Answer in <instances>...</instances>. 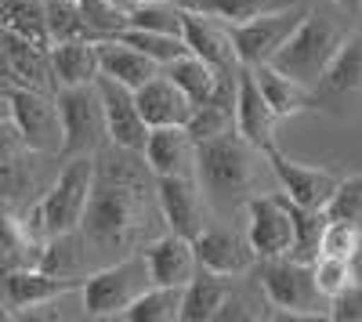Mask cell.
I'll use <instances>...</instances> for the list:
<instances>
[{
	"label": "cell",
	"mask_w": 362,
	"mask_h": 322,
	"mask_svg": "<svg viewBox=\"0 0 362 322\" xmlns=\"http://www.w3.org/2000/svg\"><path fill=\"white\" fill-rule=\"evenodd\" d=\"M148 181L145 174L134 170L124 160H112V167L95 170L80 236L87 250H105V254H131L148 236Z\"/></svg>",
	"instance_id": "6da1fadb"
},
{
	"label": "cell",
	"mask_w": 362,
	"mask_h": 322,
	"mask_svg": "<svg viewBox=\"0 0 362 322\" xmlns=\"http://www.w3.org/2000/svg\"><path fill=\"white\" fill-rule=\"evenodd\" d=\"M261 149L250 145L235 127L196 141V181L203 189V196L218 199V203H247L250 185L257 181V163H261Z\"/></svg>",
	"instance_id": "7a4b0ae2"
},
{
	"label": "cell",
	"mask_w": 362,
	"mask_h": 322,
	"mask_svg": "<svg viewBox=\"0 0 362 322\" xmlns=\"http://www.w3.org/2000/svg\"><path fill=\"white\" fill-rule=\"evenodd\" d=\"M95 170H98L95 156H69L66 167L58 170V178L51 181V189L44 192V199L29 210L25 228L33 232L37 239L80 232L87 196H90V185H95Z\"/></svg>",
	"instance_id": "3957f363"
},
{
	"label": "cell",
	"mask_w": 362,
	"mask_h": 322,
	"mask_svg": "<svg viewBox=\"0 0 362 322\" xmlns=\"http://www.w3.org/2000/svg\"><path fill=\"white\" fill-rule=\"evenodd\" d=\"M344 37H348V29L337 25L334 18H326L322 11H305V18L283 40V47L268 58V66L300 80L305 87H315L326 66L334 62V54L341 51Z\"/></svg>",
	"instance_id": "277c9868"
},
{
	"label": "cell",
	"mask_w": 362,
	"mask_h": 322,
	"mask_svg": "<svg viewBox=\"0 0 362 322\" xmlns=\"http://www.w3.org/2000/svg\"><path fill=\"white\" fill-rule=\"evenodd\" d=\"M261 294L279 318H329V297L315 286L312 265L293 257H268L257 268Z\"/></svg>",
	"instance_id": "5b68a950"
},
{
	"label": "cell",
	"mask_w": 362,
	"mask_h": 322,
	"mask_svg": "<svg viewBox=\"0 0 362 322\" xmlns=\"http://www.w3.org/2000/svg\"><path fill=\"white\" fill-rule=\"evenodd\" d=\"M153 286V275H148L145 265V254H124L112 265L98 268V272H87L83 286H80V301H83V315L87 318H119L131 301L138 294Z\"/></svg>",
	"instance_id": "8992f818"
},
{
	"label": "cell",
	"mask_w": 362,
	"mask_h": 322,
	"mask_svg": "<svg viewBox=\"0 0 362 322\" xmlns=\"http://www.w3.org/2000/svg\"><path fill=\"white\" fill-rule=\"evenodd\" d=\"M58 116H62V160L69 156H98L109 145L105 127V109L98 83H76V87H58L54 91Z\"/></svg>",
	"instance_id": "52a82bcc"
},
{
	"label": "cell",
	"mask_w": 362,
	"mask_h": 322,
	"mask_svg": "<svg viewBox=\"0 0 362 322\" xmlns=\"http://www.w3.org/2000/svg\"><path fill=\"white\" fill-rule=\"evenodd\" d=\"M11 98V120L25 141V149L33 156H58L62 153V116H58V102L47 91H33V87H8Z\"/></svg>",
	"instance_id": "ba28073f"
},
{
	"label": "cell",
	"mask_w": 362,
	"mask_h": 322,
	"mask_svg": "<svg viewBox=\"0 0 362 322\" xmlns=\"http://www.w3.org/2000/svg\"><path fill=\"white\" fill-rule=\"evenodd\" d=\"M305 11H308L305 4H293V8H279V11L257 15L250 22H225L228 37H232V47L239 54V66H243V69L264 66L268 58L283 47V40L293 33V25L305 18Z\"/></svg>",
	"instance_id": "9c48e42d"
},
{
	"label": "cell",
	"mask_w": 362,
	"mask_h": 322,
	"mask_svg": "<svg viewBox=\"0 0 362 322\" xmlns=\"http://www.w3.org/2000/svg\"><path fill=\"white\" fill-rule=\"evenodd\" d=\"M247 239L257 254V261L268 257H286L293 243V217H290V199L279 192H254L247 196Z\"/></svg>",
	"instance_id": "30bf717a"
},
{
	"label": "cell",
	"mask_w": 362,
	"mask_h": 322,
	"mask_svg": "<svg viewBox=\"0 0 362 322\" xmlns=\"http://www.w3.org/2000/svg\"><path fill=\"white\" fill-rule=\"evenodd\" d=\"M319 109L344 112L362 105V33H348L334 62L326 66L319 83L312 87Z\"/></svg>",
	"instance_id": "8fae6325"
},
{
	"label": "cell",
	"mask_w": 362,
	"mask_h": 322,
	"mask_svg": "<svg viewBox=\"0 0 362 322\" xmlns=\"http://www.w3.org/2000/svg\"><path fill=\"white\" fill-rule=\"evenodd\" d=\"M264 160L272 167V174L279 178L283 185V196L293 199L297 207H312V210H326L329 207V199H334L341 178L334 170H326V167H308V163H297L290 156H283L276 145H268L264 149Z\"/></svg>",
	"instance_id": "7c38bea8"
},
{
	"label": "cell",
	"mask_w": 362,
	"mask_h": 322,
	"mask_svg": "<svg viewBox=\"0 0 362 322\" xmlns=\"http://www.w3.org/2000/svg\"><path fill=\"white\" fill-rule=\"evenodd\" d=\"M80 286L83 275H54L44 268H11L0 275V294H4L11 315H25L29 308H47Z\"/></svg>",
	"instance_id": "4fadbf2b"
},
{
	"label": "cell",
	"mask_w": 362,
	"mask_h": 322,
	"mask_svg": "<svg viewBox=\"0 0 362 322\" xmlns=\"http://www.w3.org/2000/svg\"><path fill=\"white\" fill-rule=\"evenodd\" d=\"M98 95H102V109H105V127H109V145L119 153H141L145 138H148V124L141 120L134 91L127 83H119L112 76H98Z\"/></svg>",
	"instance_id": "5bb4252c"
},
{
	"label": "cell",
	"mask_w": 362,
	"mask_h": 322,
	"mask_svg": "<svg viewBox=\"0 0 362 322\" xmlns=\"http://www.w3.org/2000/svg\"><path fill=\"white\" fill-rule=\"evenodd\" d=\"M181 40H185V47L196 58L210 62L218 73H239V69H243V66H239L235 47H232L228 25L221 18H214V15L185 8V18H181Z\"/></svg>",
	"instance_id": "9a60e30c"
},
{
	"label": "cell",
	"mask_w": 362,
	"mask_h": 322,
	"mask_svg": "<svg viewBox=\"0 0 362 322\" xmlns=\"http://www.w3.org/2000/svg\"><path fill=\"white\" fill-rule=\"evenodd\" d=\"M192 246H196V261H199L203 272L228 275V279L247 275V272L254 268V261H257L250 239L235 236V232H228V228H210V225H203L199 236L192 239Z\"/></svg>",
	"instance_id": "2e32d148"
},
{
	"label": "cell",
	"mask_w": 362,
	"mask_h": 322,
	"mask_svg": "<svg viewBox=\"0 0 362 322\" xmlns=\"http://www.w3.org/2000/svg\"><path fill=\"white\" fill-rule=\"evenodd\" d=\"M141 153L153 178H196V141L189 127H148Z\"/></svg>",
	"instance_id": "e0dca14e"
},
{
	"label": "cell",
	"mask_w": 362,
	"mask_h": 322,
	"mask_svg": "<svg viewBox=\"0 0 362 322\" xmlns=\"http://www.w3.org/2000/svg\"><path fill=\"white\" fill-rule=\"evenodd\" d=\"M279 124H283V120H279V116L272 112V105L264 102L254 73H250V69H239V83H235V131L264 153L268 145H276Z\"/></svg>",
	"instance_id": "ac0fdd59"
},
{
	"label": "cell",
	"mask_w": 362,
	"mask_h": 322,
	"mask_svg": "<svg viewBox=\"0 0 362 322\" xmlns=\"http://www.w3.org/2000/svg\"><path fill=\"white\" fill-rule=\"evenodd\" d=\"M156 199L170 232L185 239L199 236L206 221H203V189L196 178H156Z\"/></svg>",
	"instance_id": "d6986e66"
},
{
	"label": "cell",
	"mask_w": 362,
	"mask_h": 322,
	"mask_svg": "<svg viewBox=\"0 0 362 322\" xmlns=\"http://www.w3.org/2000/svg\"><path fill=\"white\" fill-rule=\"evenodd\" d=\"M134 102L148 127H185L192 116V98L167 73H156L153 80H145L134 91Z\"/></svg>",
	"instance_id": "ffe728a7"
},
{
	"label": "cell",
	"mask_w": 362,
	"mask_h": 322,
	"mask_svg": "<svg viewBox=\"0 0 362 322\" xmlns=\"http://www.w3.org/2000/svg\"><path fill=\"white\" fill-rule=\"evenodd\" d=\"M141 254H145L148 275H153L156 286H189L192 275L199 272V261H196V246H192V239L177 236V232L156 236Z\"/></svg>",
	"instance_id": "44dd1931"
},
{
	"label": "cell",
	"mask_w": 362,
	"mask_h": 322,
	"mask_svg": "<svg viewBox=\"0 0 362 322\" xmlns=\"http://www.w3.org/2000/svg\"><path fill=\"white\" fill-rule=\"evenodd\" d=\"M232 297V279L228 275H214V272H196L192 282L181 290V322H210L221 318Z\"/></svg>",
	"instance_id": "7402d4cb"
},
{
	"label": "cell",
	"mask_w": 362,
	"mask_h": 322,
	"mask_svg": "<svg viewBox=\"0 0 362 322\" xmlns=\"http://www.w3.org/2000/svg\"><path fill=\"white\" fill-rule=\"evenodd\" d=\"M250 73H254V80H257V87H261L264 102L272 105V112H276L279 120H290V116H297V112L319 109L312 87H305L300 80H293V76H286V73H279V69H272L268 62H264V66H254Z\"/></svg>",
	"instance_id": "603a6c76"
},
{
	"label": "cell",
	"mask_w": 362,
	"mask_h": 322,
	"mask_svg": "<svg viewBox=\"0 0 362 322\" xmlns=\"http://www.w3.org/2000/svg\"><path fill=\"white\" fill-rule=\"evenodd\" d=\"M98 66H102V76H112L119 83H127L131 91H138V87L145 80H153L156 73H163V66L156 62V58H148L145 51L124 44V40H98Z\"/></svg>",
	"instance_id": "cb8c5ba5"
},
{
	"label": "cell",
	"mask_w": 362,
	"mask_h": 322,
	"mask_svg": "<svg viewBox=\"0 0 362 322\" xmlns=\"http://www.w3.org/2000/svg\"><path fill=\"white\" fill-rule=\"evenodd\" d=\"M51 58V76L58 87H76V83H95L102 76L98 66V44L95 40H62L47 47Z\"/></svg>",
	"instance_id": "d4e9b609"
},
{
	"label": "cell",
	"mask_w": 362,
	"mask_h": 322,
	"mask_svg": "<svg viewBox=\"0 0 362 322\" xmlns=\"http://www.w3.org/2000/svg\"><path fill=\"white\" fill-rule=\"evenodd\" d=\"M0 25L40 47H51L47 0H0Z\"/></svg>",
	"instance_id": "484cf974"
},
{
	"label": "cell",
	"mask_w": 362,
	"mask_h": 322,
	"mask_svg": "<svg viewBox=\"0 0 362 322\" xmlns=\"http://www.w3.org/2000/svg\"><path fill=\"white\" fill-rule=\"evenodd\" d=\"M163 73L185 91L189 98H192V105H199V102H206L210 95L218 91V80H221V73L210 66V62H203V58H196L192 51L189 54H181V58H174L170 66H163Z\"/></svg>",
	"instance_id": "4316f807"
},
{
	"label": "cell",
	"mask_w": 362,
	"mask_h": 322,
	"mask_svg": "<svg viewBox=\"0 0 362 322\" xmlns=\"http://www.w3.org/2000/svg\"><path fill=\"white\" fill-rule=\"evenodd\" d=\"M181 290L185 286H148L145 294L131 301V308L119 315L127 322H174L181 315Z\"/></svg>",
	"instance_id": "83f0119b"
},
{
	"label": "cell",
	"mask_w": 362,
	"mask_h": 322,
	"mask_svg": "<svg viewBox=\"0 0 362 322\" xmlns=\"http://www.w3.org/2000/svg\"><path fill=\"white\" fill-rule=\"evenodd\" d=\"M290 217H293V243H290V254L286 257L312 265V261L319 257L322 228H326L329 214L326 210H312V207H297V203L290 199Z\"/></svg>",
	"instance_id": "f1b7e54d"
},
{
	"label": "cell",
	"mask_w": 362,
	"mask_h": 322,
	"mask_svg": "<svg viewBox=\"0 0 362 322\" xmlns=\"http://www.w3.org/2000/svg\"><path fill=\"white\" fill-rule=\"evenodd\" d=\"M293 4H305V0H189L192 11H206L221 22H250L257 15L293 8Z\"/></svg>",
	"instance_id": "f546056e"
},
{
	"label": "cell",
	"mask_w": 362,
	"mask_h": 322,
	"mask_svg": "<svg viewBox=\"0 0 362 322\" xmlns=\"http://www.w3.org/2000/svg\"><path fill=\"white\" fill-rule=\"evenodd\" d=\"M181 18H185V4H177V0H138L127 8V25L174 37H181Z\"/></svg>",
	"instance_id": "4dcf8cb0"
},
{
	"label": "cell",
	"mask_w": 362,
	"mask_h": 322,
	"mask_svg": "<svg viewBox=\"0 0 362 322\" xmlns=\"http://www.w3.org/2000/svg\"><path fill=\"white\" fill-rule=\"evenodd\" d=\"M47 33H51V44L95 40V33H90V25H87V18H83L76 0H47Z\"/></svg>",
	"instance_id": "1f68e13d"
},
{
	"label": "cell",
	"mask_w": 362,
	"mask_h": 322,
	"mask_svg": "<svg viewBox=\"0 0 362 322\" xmlns=\"http://www.w3.org/2000/svg\"><path fill=\"white\" fill-rule=\"evenodd\" d=\"M116 40H124V44H131V47L145 51L148 58H156L160 66H170L174 58L189 54V47H185V40H181V37H174V33H156V29H138V25H127Z\"/></svg>",
	"instance_id": "d6a6232c"
},
{
	"label": "cell",
	"mask_w": 362,
	"mask_h": 322,
	"mask_svg": "<svg viewBox=\"0 0 362 322\" xmlns=\"http://www.w3.org/2000/svg\"><path fill=\"white\" fill-rule=\"evenodd\" d=\"M358 236H362V225L344 221V217H329L326 228H322V246H319V254L344 257V261H348L351 250H355V243H358Z\"/></svg>",
	"instance_id": "836d02e7"
},
{
	"label": "cell",
	"mask_w": 362,
	"mask_h": 322,
	"mask_svg": "<svg viewBox=\"0 0 362 322\" xmlns=\"http://www.w3.org/2000/svg\"><path fill=\"white\" fill-rule=\"evenodd\" d=\"M312 275H315V286L322 290L326 297H334L337 290H344L348 282H355L348 261H344V257H329V254H319V257L312 261Z\"/></svg>",
	"instance_id": "e575fe53"
},
{
	"label": "cell",
	"mask_w": 362,
	"mask_h": 322,
	"mask_svg": "<svg viewBox=\"0 0 362 322\" xmlns=\"http://www.w3.org/2000/svg\"><path fill=\"white\" fill-rule=\"evenodd\" d=\"M326 214L362 225V174H355V178H341V185H337L334 199H329Z\"/></svg>",
	"instance_id": "d590c367"
},
{
	"label": "cell",
	"mask_w": 362,
	"mask_h": 322,
	"mask_svg": "<svg viewBox=\"0 0 362 322\" xmlns=\"http://www.w3.org/2000/svg\"><path fill=\"white\" fill-rule=\"evenodd\" d=\"M329 318L334 322H362V282H348L329 297Z\"/></svg>",
	"instance_id": "8d00e7d4"
},
{
	"label": "cell",
	"mask_w": 362,
	"mask_h": 322,
	"mask_svg": "<svg viewBox=\"0 0 362 322\" xmlns=\"http://www.w3.org/2000/svg\"><path fill=\"white\" fill-rule=\"evenodd\" d=\"M29 149H25V141H22L15 120H11V116H8V120H0V163H11V160H18Z\"/></svg>",
	"instance_id": "74e56055"
},
{
	"label": "cell",
	"mask_w": 362,
	"mask_h": 322,
	"mask_svg": "<svg viewBox=\"0 0 362 322\" xmlns=\"http://www.w3.org/2000/svg\"><path fill=\"white\" fill-rule=\"evenodd\" d=\"M348 265H351L355 282H362V236H358V243H355V250H351V257H348Z\"/></svg>",
	"instance_id": "f35d334b"
},
{
	"label": "cell",
	"mask_w": 362,
	"mask_h": 322,
	"mask_svg": "<svg viewBox=\"0 0 362 322\" xmlns=\"http://www.w3.org/2000/svg\"><path fill=\"white\" fill-rule=\"evenodd\" d=\"M11 116V98H8V87H0V120Z\"/></svg>",
	"instance_id": "ab89813d"
},
{
	"label": "cell",
	"mask_w": 362,
	"mask_h": 322,
	"mask_svg": "<svg viewBox=\"0 0 362 322\" xmlns=\"http://www.w3.org/2000/svg\"><path fill=\"white\" fill-rule=\"evenodd\" d=\"M329 4H337V8H344V11H351V15L362 11V0H329Z\"/></svg>",
	"instance_id": "60d3db41"
},
{
	"label": "cell",
	"mask_w": 362,
	"mask_h": 322,
	"mask_svg": "<svg viewBox=\"0 0 362 322\" xmlns=\"http://www.w3.org/2000/svg\"><path fill=\"white\" fill-rule=\"evenodd\" d=\"M8 214H11V203L0 196V232H4V221H8Z\"/></svg>",
	"instance_id": "b9f144b4"
},
{
	"label": "cell",
	"mask_w": 362,
	"mask_h": 322,
	"mask_svg": "<svg viewBox=\"0 0 362 322\" xmlns=\"http://www.w3.org/2000/svg\"><path fill=\"white\" fill-rule=\"evenodd\" d=\"M116 4H124V8H131V4H138V0H116ZM177 4H185V8H189V0H177Z\"/></svg>",
	"instance_id": "7bdbcfd3"
},
{
	"label": "cell",
	"mask_w": 362,
	"mask_h": 322,
	"mask_svg": "<svg viewBox=\"0 0 362 322\" xmlns=\"http://www.w3.org/2000/svg\"><path fill=\"white\" fill-rule=\"evenodd\" d=\"M358 15H362V11H358Z\"/></svg>",
	"instance_id": "ee69618b"
}]
</instances>
